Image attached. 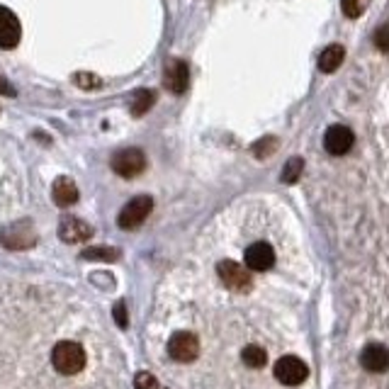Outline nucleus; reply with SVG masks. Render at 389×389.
Wrapping results in <instances>:
<instances>
[{"label": "nucleus", "instance_id": "1", "mask_svg": "<svg viewBox=\"0 0 389 389\" xmlns=\"http://www.w3.org/2000/svg\"><path fill=\"white\" fill-rule=\"evenodd\" d=\"M51 362L61 375H78L86 367V350L76 341H59L51 350Z\"/></svg>", "mask_w": 389, "mask_h": 389}, {"label": "nucleus", "instance_id": "2", "mask_svg": "<svg viewBox=\"0 0 389 389\" xmlns=\"http://www.w3.org/2000/svg\"><path fill=\"white\" fill-rule=\"evenodd\" d=\"M151 209H154V197H149V194H136L134 199H129L122 207V212H119V217H117V224L124 231H134L136 227H141V224L149 219Z\"/></svg>", "mask_w": 389, "mask_h": 389}, {"label": "nucleus", "instance_id": "3", "mask_svg": "<svg viewBox=\"0 0 389 389\" xmlns=\"http://www.w3.org/2000/svg\"><path fill=\"white\" fill-rule=\"evenodd\" d=\"M110 166H112V171L117 173L119 178H131L141 176L146 168V156L141 149H134V146H129V149H119L117 154H112V161H110Z\"/></svg>", "mask_w": 389, "mask_h": 389}, {"label": "nucleus", "instance_id": "4", "mask_svg": "<svg viewBox=\"0 0 389 389\" xmlns=\"http://www.w3.org/2000/svg\"><path fill=\"white\" fill-rule=\"evenodd\" d=\"M272 372H275V380L280 382V385H285V387H297L309 377L307 362L299 360L297 355H282L280 360L275 362Z\"/></svg>", "mask_w": 389, "mask_h": 389}, {"label": "nucleus", "instance_id": "5", "mask_svg": "<svg viewBox=\"0 0 389 389\" xmlns=\"http://www.w3.org/2000/svg\"><path fill=\"white\" fill-rule=\"evenodd\" d=\"M217 272H219V280L234 292H249L251 285H253L251 270L236 261H222L217 265Z\"/></svg>", "mask_w": 389, "mask_h": 389}, {"label": "nucleus", "instance_id": "6", "mask_svg": "<svg viewBox=\"0 0 389 389\" xmlns=\"http://www.w3.org/2000/svg\"><path fill=\"white\" fill-rule=\"evenodd\" d=\"M168 353L178 362H192L199 355V341L190 331H176L168 338Z\"/></svg>", "mask_w": 389, "mask_h": 389}, {"label": "nucleus", "instance_id": "7", "mask_svg": "<svg viewBox=\"0 0 389 389\" xmlns=\"http://www.w3.org/2000/svg\"><path fill=\"white\" fill-rule=\"evenodd\" d=\"M163 86H166V91H171L173 95L185 93L187 86H190V66L183 59L168 61L166 68H163Z\"/></svg>", "mask_w": 389, "mask_h": 389}, {"label": "nucleus", "instance_id": "8", "mask_svg": "<svg viewBox=\"0 0 389 389\" xmlns=\"http://www.w3.org/2000/svg\"><path fill=\"white\" fill-rule=\"evenodd\" d=\"M355 144L353 131L343 124H334V127L326 129L324 134V149L329 151L331 156H345Z\"/></svg>", "mask_w": 389, "mask_h": 389}, {"label": "nucleus", "instance_id": "9", "mask_svg": "<svg viewBox=\"0 0 389 389\" xmlns=\"http://www.w3.org/2000/svg\"><path fill=\"white\" fill-rule=\"evenodd\" d=\"M244 261L249 270L265 272L275 265V251H272V246L265 244V241H256V244H251L249 249H246Z\"/></svg>", "mask_w": 389, "mask_h": 389}, {"label": "nucleus", "instance_id": "10", "mask_svg": "<svg viewBox=\"0 0 389 389\" xmlns=\"http://www.w3.org/2000/svg\"><path fill=\"white\" fill-rule=\"evenodd\" d=\"M22 37V25L13 10L0 5V49H15Z\"/></svg>", "mask_w": 389, "mask_h": 389}, {"label": "nucleus", "instance_id": "11", "mask_svg": "<svg viewBox=\"0 0 389 389\" xmlns=\"http://www.w3.org/2000/svg\"><path fill=\"white\" fill-rule=\"evenodd\" d=\"M59 236L66 244H83V241H88L93 236V227L78 217H66L59 224Z\"/></svg>", "mask_w": 389, "mask_h": 389}, {"label": "nucleus", "instance_id": "12", "mask_svg": "<svg viewBox=\"0 0 389 389\" xmlns=\"http://www.w3.org/2000/svg\"><path fill=\"white\" fill-rule=\"evenodd\" d=\"M360 365L365 367L367 372H385L387 370V365H389V353H387V348L382 343H370V345H365L362 348V353H360Z\"/></svg>", "mask_w": 389, "mask_h": 389}, {"label": "nucleus", "instance_id": "13", "mask_svg": "<svg viewBox=\"0 0 389 389\" xmlns=\"http://www.w3.org/2000/svg\"><path fill=\"white\" fill-rule=\"evenodd\" d=\"M78 197H81V192H78V185L71 178L64 176L54 183V202L59 207H71V204L78 202Z\"/></svg>", "mask_w": 389, "mask_h": 389}, {"label": "nucleus", "instance_id": "14", "mask_svg": "<svg viewBox=\"0 0 389 389\" xmlns=\"http://www.w3.org/2000/svg\"><path fill=\"white\" fill-rule=\"evenodd\" d=\"M343 59H345L343 46L331 44V46H326V49L322 51V56H319V68H322L324 73H334L336 68L343 64Z\"/></svg>", "mask_w": 389, "mask_h": 389}, {"label": "nucleus", "instance_id": "15", "mask_svg": "<svg viewBox=\"0 0 389 389\" xmlns=\"http://www.w3.org/2000/svg\"><path fill=\"white\" fill-rule=\"evenodd\" d=\"M27 227H29V224H13V227L5 229L3 234H0V244H5L8 249H29L34 241L22 239V231Z\"/></svg>", "mask_w": 389, "mask_h": 389}, {"label": "nucleus", "instance_id": "16", "mask_svg": "<svg viewBox=\"0 0 389 389\" xmlns=\"http://www.w3.org/2000/svg\"><path fill=\"white\" fill-rule=\"evenodd\" d=\"M156 103V95L154 91H149V88H141V91H136V95L131 98V114L134 117H141V114H146L151 107H154Z\"/></svg>", "mask_w": 389, "mask_h": 389}, {"label": "nucleus", "instance_id": "17", "mask_svg": "<svg viewBox=\"0 0 389 389\" xmlns=\"http://www.w3.org/2000/svg\"><path fill=\"white\" fill-rule=\"evenodd\" d=\"M241 360H244L246 367H253V370H258L268 362V353L261 348V345H246L244 350H241Z\"/></svg>", "mask_w": 389, "mask_h": 389}, {"label": "nucleus", "instance_id": "18", "mask_svg": "<svg viewBox=\"0 0 389 389\" xmlns=\"http://www.w3.org/2000/svg\"><path fill=\"white\" fill-rule=\"evenodd\" d=\"M302 171H304V161L299 159V156H292V159L285 163V168H282V183H297Z\"/></svg>", "mask_w": 389, "mask_h": 389}, {"label": "nucleus", "instance_id": "19", "mask_svg": "<svg viewBox=\"0 0 389 389\" xmlns=\"http://www.w3.org/2000/svg\"><path fill=\"white\" fill-rule=\"evenodd\" d=\"M83 258L86 261H117L119 251L107 249V246H98V249H86L83 251Z\"/></svg>", "mask_w": 389, "mask_h": 389}, {"label": "nucleus", "instance_id": "20", "mask_svg": "<svg viewBox=\"0 0 389 389\" xmlns=\"http://www.w3.org/2000/svg\"><path fill=\"white\" fill-rule=\"evenodd\" d=\"M275 146H277L275 136H263V139H258L253 146H251V151H253L256 159H268V156L275 151Z\"/></svg>", "mask_w": 389, "mask_h": 389}, {"label": "nucleus", "instance_id": "21", "mask_svg": "<svg viewBox=\"0 0 389 389\" xmlns=\"http://www.w3.org/2000/svg\"><path fill=\"white\" fill-rule=\"evenodd\" d=\"M370 0H341V8H343L345 18H360L367 10Z\"/></svg>", "mask_w": 389, "mask_h": 389}, {"label": "nucleus", "instance_id": "22", "mask_svg": "<svg viewBox=\"0 0 389 389\" xmlns=\"http://www.w3.org/2000/svg\"><path fill=\"white\" fill-rule=\"evenodd\" d=\"M73 83L76 86H81L83 91H95V88H100V78L98 76H93V73H78L76 78H73Z\"/></svg>", "mask_w": 389, "mask_h": 389}, {"label": "nucleus", "instance_id": "23", "mask_svg": "<svg viewBox=\"0 0 389 389\" xmlns=\"http://www.w3.org/2000/svg\"><path fill=\"white\" fill-rule=\"evenodd\" d=\"M134 387L136 389H159V380H156L151 372H139L134 377Z\"/></svg>", "mask_w": 389, "mask_h": 389}, {"label": "nucleus", "instance_id": "24", "mask_svg": "<svg viewBox=\"0 0 389 389\" xmlns=\"http://www.w3.org/2000/svg\"><path fill=\"white\" fill-rule=\"evenodd\" d=\"M387 27L382 25L380 29H377V34H375V44L380 46V51H389V41H387Z\"/></svg>", "mask_w": 389, "mask_h": 389}, {"label": "nucleus", "instance_id": "25", "mask_svg": "<svg viewBox=\"0 0 389 389\" xmlns=\"http://www.w3.org/2000/svg\"><path fill=\"white\" fill-rule=\"evenodd\" d=\"M0 95L15 98V88L10 86V81H8V78H3V76H0Z\"/></svg>", "mask_w": 389, "mask_h": 389}, {"label": "nucleus", "instance_id": "26", "mask_svg": "<svg viewBox=\"0 0 389 389\" xmlns=\"http://www.w3.org/2000/svg\"><path fill=\"white\" fill-rule=\"evenodd\" d=\"M114 319L119 322V326H127V312H124V304L122 302L114 307Z\"/></svg>", "mask_w": 389, "mask_h": 389}]
</instances>
